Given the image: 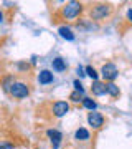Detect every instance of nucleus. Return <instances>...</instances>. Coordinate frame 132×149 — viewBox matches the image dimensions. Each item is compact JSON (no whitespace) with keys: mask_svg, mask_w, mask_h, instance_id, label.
<instances>
[{"mask_svg":"<svg viewBox=\"0 0 132 149\" xmlns=\"http://www.w3.org/2000/svg\"><path fill=\"white\" fill-rule=\"evenodd\" d=\"M106 93L112 98H119L121 95V90H119V86L116 83H106Z\"/></svg>","mask_w":132,"mask_h":149,"instance_id":"10","label":"nucleus"},{"mask_svg":"<svg viewBox=\"0 0 132 149\" xmlns=\"http://www.w3.org/2000/svg\"><path fill=\"white\" fill-rule=\"evenodd\" d=\"M69 113V103L68 101H56L53 104V114L56 118H63Z\"/></svg>","mask_w":132,"mask_h":149,"instance_id":"6","label":"nucleus"},{"mask_svg":"<svg viewBox=\"0 0 132 149\" xmlns=\"http://www.w3.org/2000/svg\"><path fill=\"white\" fill-rule=\"evenodd\" d=\"M2 20H3V13L0 12V23H2Z\"/></svg>","mask_w":132,"mask_h":149,"instance_id":"22","label":"nucleus"},{"mask_svg":"<svg viewBox=\"0 0 132 149\" xmlns=\"http://www.w3.org/2000/svg\"><path fill=\"white\" fill-rule=\"evenodd\" d=\"M73 85H74V91H79V93H83V95H84V88H83V85H81V81L76 80Z\"/></svg>","mask_w":132,"mask_h":149,"instance_id":"17","label":"nucleus"},{"mask_svg":"<svg viewBox=\"0 0 132 149\" xmlns=\"http://www.w3.org/2000/svg\"><path fill=\"white\" fill-rule=\"evenodd\" d=\"M91 91H93V95H96V96L106 95V83H101L99 80L94 81V83H93V86H91Z\"/></svg>","mask_w":132,"mask_h":149,"instance_id":"9","label":"nucleus"},{"mask_svg":"<svg viewBox=\"0 0 132 149\" xmlns=\"http://www.w3.org/2000/svg\"><path fill=\"white\" fill-rule=\"evenodd\" d=\"M53 70L55 71H64L66 70V61L63 58H55L53 60Z\"/></svg>","mask_w":132,"mask_h":149,"instance_id":"13","label":"nucleus"},{"mask_svg":"<svg viewBox=\"0 0 132 149\" xmlns=\"http://www.w3.org/2000/svg\"><path fill=\"white\" fill-rule=\"evenodd\" d=\"M8 95H12L17 100H21V98H26V96L30 95V88L23 81H13L10 90H8Z\"/></svg>","mask_w":132,"mask_h":149,"instance_id":"2","label":"nucleus"},{"mask_svg":"<svg viewBox=\"0 0 132 149\" xmlns=\"http://www.w3.org/2000/svg\"><path fill=\"white\" fill-rule=\"evenodd\" d=\"M78 74H79V76H84V70H83V68H81V66H78Z\"/></svg>","mask_w":132,"mask_h":149,"instance_id":"20","label":"nucleus"},{"mask_svg":"<svg viewBox=\"0 0 132 149\" xmlns=\"http://www.w3.org/2000/svg\"><path fill=\"white\" fill-rule=\"evenodd\" d=\"M83 106H84L86 109H89V111H96L97 103H96L93 98H84V100H83Z\"/></svg>","mask_w":132,"mask_h":149,"instance_id":"14","label":"nucleus"},{"mask_svg":"<svg viewBox=\"0 0 132 149\" xmlns=\"http://www.w3.org/2000/svg\"><path fill=\"white\" fill-rule=\"evenodd\" d=\"M46 136L50 138V141H51L53 149H58L59 144H61V139H63V134L59 133L58 129H48V131H46Z\"/></svg>","mask_w":132,"mask_h":149,"instance_id":"7","label":"nucleus"},{"mask_svg":"<svg viewBox=\"0 0 132 149\" xmlns=\"http://www.w3.org/2000/svg\"><path fill=\"white\" fill-rule=\"evenodd\" d=\"M58 33L64 38V40H68V42H73L74 40V33H73V30H71L69 27H59Z\"/></svg>","mask_w":132,"mask_h":149,"instance_id":"11","label":"nucleus"},{"mask_svg":"<svg viewBox=\"0 0 132 149\" xmlns=\"http://www.w3.org/2000/svg\"><path fill=\"white\" fill-rule=\"evenodd\" d=\"M0 149H13V144H10V143H0Z\"/></svg>","mask_w":132,"mask_h":149,"instance_id":"18","label":"nucleus"},{"mask_svg":"<svg viewBox=\"0 0 132 149\" xmlns=\"http://www.w3.org/2000/svg\"><path fill=\"white\" fill-rule=\"evenodd\" d=\"M127 18L132 22V8H129V10H127Z\"/></svg>","mask_w":132,"mask_h":149,"instance_id":"21","label":"nucleus"},{"mask_svg":"<svg viewBox=\"0 0 132 149\" xmlns=\"http://www.w3.org/2000/svg\"><path fill=\"white\" fill-rule=\"evenodd\" d=\"M88 123L89 126H93V129H101L104 126V116L97 111H91L88 114Z\"/></svg>","mask_w":132,"mask_h":149,"instance_id":"5","label":"nucleus"},{"mask_svg":"<svg viewBox=\"0 0 132 149\" xmlns=\"http://www.w3.org/2000/svg\"><path fill=\"white\" fill-rule=\"evenodd\" d=\"M38 81H40V85H50V83H53V73L50 70H41L40 74H38Z\"/></svg>","mask_w":132,"mask_h":149,"instance_id":"8","label":"nucleus"},{"mask_svg":"<svg viewBox=\"0 0 132 149\" xmlns=\"http://www.w3.org/2000/svg\"><path fill=\"white\" fill-rule=\"evenodd\" d=\"M84 71H86V74H88L89 78H93V81H97V71H96L93 66H86Z\"/></svg>","mask_w":132,"mask_h":149,"instance_id":"16","label":"nucleus"},{"mask_svg":"<svg viewBox=\"0 0 132 149\" xmlns=\"http://www.w3.org/2000/svg\"><path fill=\"white\" fill-rule=\"evenodd\" d=\"M81 12H83V3H79V2H69V3H66L63 7L61 15L66 20H74L76 17H79Z\"/></svg>","mask_w":132,"mask_h":149,"instance_id":"1","label":"nucleus"},{"mask_svg":"<svg viewBox=\"0 0 132 149\" xmlns=\"http://www.w3.org/2000/svg\"><path fill=\"white\" fill-rule=\"evenodd\" d=\"M101 74H102V78H104L107 83H112V81L119 76V70H117V66L114 63H106V65H102V68H101Z\"/></svg>","mask_w":132,"mask_h":149,"instance_id":"3","label":"nucleus"},{"mask_svg":"<svg viewBox=\"0 0 132 149\" xmlns=\"http://www.w3.org/2000/svg\"><path fill=\"white\" fill-rule=\"evenodd\" d=\"M74 138L79 139V141H88V139H89V131L84 129V128H79V129H76Z\"/></svg>","mask_w":132,"mask_h":149,"instance_id":"12","label":"nucleus"},{"mask_svg":"<svg viewBox=\"0 0 132 149\" xmlns=\"http://www.w3.org/2000/svg\"><path fill=\"white\" fill-rule=\"evenodd\" d=\"M17 66H18L20 70H28V63H18Z\"/></svg>","mask_w":132,"mask_h":149,"instance_id":"19","label":"nucleus"},{"mask_svg":"<svg viewBox=\"0 0 132 149\" xmlns=\"http://www.w3.org/2000/svg\"><path fill=\"white\" fill-rule=\"evenodd\" d=\"M69 100H71V101L73 103H83V100H84V95H83V93H79V91H73V93H71V95H69Z\"/></svg>","mask_w":132,"mask_h":149,"instance_id":"15","label":"nucleus"},{"mask_svg":"<svg viewBox=\"0 0 132 149\" xmlns=\"http://www.w3.org/2000/svg\"><path fill=\"white\" fill-rule=\"evenodd\" d=\"M111 13V5H106V3H99V5H94L91 8V17L94 20H102Z\"/></svg>","mask_w":132,"mask_h":149,"instance_id":"4","label":"nucleus"}]
</instances>
